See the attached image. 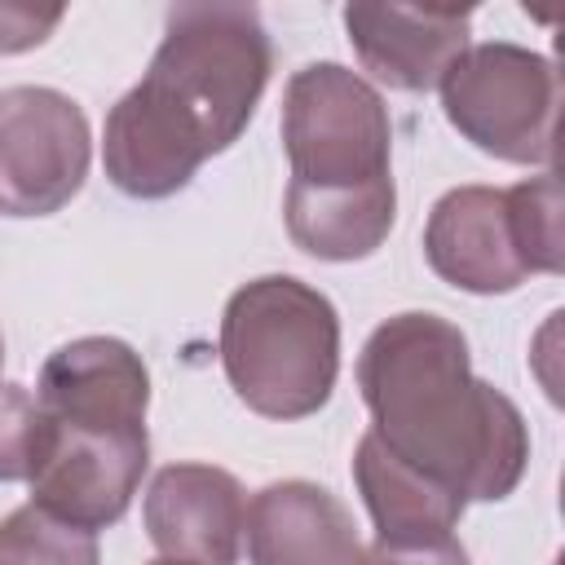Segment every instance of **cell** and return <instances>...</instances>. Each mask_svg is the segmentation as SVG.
<instances>
[{
  "label": "cell",
  "instance_id": "18",
  "mask_svg": "<svg viewBox=\"0 0 565 565\" xmlns=\"http://www.w3.org/2000/svg\"><path fill=\"white\" fill-rule=\"evenodd\" d=\"M358 565H472L468 547L450 534V539H433V543H380L362 552Z\"/></svg>",
  "mask_w": 565,
  "mask_h": 565
},
{
  "label": "cell",
  "instance_id": "15",
  "mask_svg": "<svg viewBox=\"0 0 565 565\" xmlns=\"http://www.w3.org/2000/svg\"><path fill=\"white\" fill-rule=\"evenodd\" d=\"M0 565H102V552L93 530L22 503L0 521Z\"/></svg>",
  "mask_w": 565,
  "mask_h": 565
},
{
  "label": "cell",
  "instance_id": "5",
  "mask_svg": "<svg viewBox=\"0 0 565 565\" xmlns=\"http://www.w3.org/2000/svg\"><path fill=\"white\" fill-rule=\"evenodd\" d=\"M282 150L300 190H362L393 181L388 106L358 71L309 62L282 93Z\"/></svg>",
  "mask_w": 565,
  "mask_h": 565
},
{
  "label": "cell",
  "instance_id": "3",
  "mask_svg": "<svg viewBox=\"0 0 565 565\" xmlns=\"http://www.w3.org/2000/svg\"><path fill=\"white\" fill-rule=\"evenodd\" d=\"M221 366L238 402L265 419H305L327 406L340 375L335 305L291 278L243 282L221 313Z\"/></svg>",
  "mask_w": 565,
  "mask_h": 565
},
{
  "label": "cell",
  "instance_id": "13",
  "mask_svg": "<svg viewBox=\"0 0 565 565\" xmlns=\"http://www.w3.org/2000/svg\"><path fill=\"white\" fill-rule=\"evenodd\" d=\"M353 481H358V494L375 521L380 543L450 539L455 525L463 521V508H468L463 494H455L450 486H441L428 472L397 459L371 428L362 433V441L353 450Z\"/></svg>",
  "mask_w": 565,
  "mask_h": 565
},
{
  "label": "cell",
  "instance_id": "1",
  "mask_svg": "<svg viewBox=\"0 0 565 565\" xmlns=\"http://www.w3.org/2000/svg\"><path fill=\"white\" fill-rule=\"evenodd\" d=\"M274 44L252 4H177L141 84L106 115L102 163L128 199H168L256 115Z\"/></svg>",
  "mask_w": 565,
  "mask_h": 565
},
{
  "label": "cell",
  "instance_id": "9",
  "mask_svg": "<svg viewBox=\"0 0 565 565\" xmlns=\"http://www.w3.org/2000/svg\"><path fill=\"white\" fill-rule=\"evenodd\" d=\"M146 534L168 561L238 565L247 499L234 472L216 463H168L146 490Z\"/></svg>",
  "mask_w": 565,
  "mask_h": 565
},
{
  "label": "cell",
  "instance_id": "4",
  "mask_svg": "<svg viewBox=\"0 0 565 565\" xmlns=\"http://www.w3.org/2000/svg\"><path fill=\"white\" fill-rule=\"evenodd\" d=\"M424 256L441 282L472 296L516 291L530 274H561L565 234L556 172L530 177L508 190H446L428 212Z\"/></svg>",
  "mask_w": 565,
  "mask_h": 565
},
{
  "label": "cell",
  "instance_id": "2",
  "mask_svg": "<svg viewBox=\"0 0 565 565\" xmlns=\"http://www.w3.org/2000/svg\"><path fill=\"white\" fill-rule=\"evenodd\" d=\"M371 433L463 499L499 503L530 463V433L508 393L472 375L468 340L437 313H393L358 358Z\"/></svg>",
  "mask_w": 565,
  "mask_h": 565
},
{
  "label": "cell",
  "instance_id": "16",
  "mask_svg": "<svg viewBox=\"0 0 565 565\" xmlns=\"http://www.w3.org/2000/svg\"><path fill=\"white\" fill-rule=\"evenodd\" d=\"M44 446V411L31 388L0 384V481H31Z\"/></svg>",
  "mask_w": 565,
  "mask_h": 565
},
{
  "label": "cell",
  "instance_id": "17",
  "mask_svg": "<svg viewBox=\"0 0 565 565\" xmlns=\"http://www.w3.org/2000/svg\"><path fill=\"white\" fill-rule=\"evenodd\" d=\"M62 22L57 4H18L0 0V53H26L44 44Z\"/></svg>",
  "mask_w": 565,
  "mask_h": 565
},
{
  "label": "cell",
  "instance_id": "11",
  "mask_svg": "<svg viewBox=\"0 0 565 565\" xmlns=\"http://www.w3.org/2000/svg\"><path fill=\"white\" fill-rule=\"evenodd\" d=\"M472 9L441 4H344L349 44L380 84L428 93L468 49Z\"/></svg>",
  "mask_w": 565,
  "mask_h": 565
},
{
  "label": "cell",
  "instance_id": "8",
  "mask_svg": "<svg viewBox=\"0 0 565 565\" xmlns=\"http://www.w3.org/2000/svg\"><path fill=\"white\" fill-rule=\"evenodd\" d=\"M146 463V428L57 424L44 415V446L31 472V503L97 534L128 512Z\"/></svg>",
  "mask_w": 565,
  "mask_h": 565
},
{
  "label": "cell",
  "instance_id": "20",
  "mask_svg": "<svg viewBox=\"0 0 565 565\" xmlns=\"http://www.w3.org/2000/svg\"><path fill=\"white\" fill-rule=\"evenodd\" d=\"M0 362H4V340H0Z\"/></svg>",
  "mask_w": 565,
  "mask_h": 565
},
{
  "label": "cell",
  "instance_id": "14",
  "mask_svg": "<svg viewBox=\"0 0 565 565\" xmlns=\"http://www.w3.org/2000/svg\"><path fill=\"white\" fill-rule=\"evenodd\" d=\"M287 234L300 252L318 260H362L380 252L397 221V190L362 185V190H300L287 185Z\"/></svg>",
  "mask_w": 565,
  "mask_h": 565
},
{
  "label": "cell",
  "instance_id": "7",
  "mask_svg": "<svg viewBox=\"0 0 565 565\" xmlns=\"http://www.w3.org/2000/svg\"><path fill=\"white\" fill-rule=\"evenodd\" d=\"M93 159V137L79 102L44 84L0 93V212L49 216L66 207Z\"/></svg>",
  "mask_w": 565,
  "mask_h": 565
},
{
  "label": "cell",
  "instance_id": "10",
  "mask_svg": "<svg viewBox=\"0 0 565 565\" xmlns=\"http://www.w3.org/2000/svg\"><path fill=\"white\" fill-rule=\"evenodd\" d=\"M35 402L57 424L146 428L150 375L132 344L115 335H79L44 358Z\"/></svg>",
  "mask_w": 565,
  "mask_h": 565
},
{
  "label": "cell",
  "instance_id": "6",
  "mask_svg": "<svg viewBox=\"0 0 565 565\" xmlns=\"http://www.w3.org/2000/svg\"><path fill=\"white\" fill-rule=\"evenodd\" d=\"M450 128L503 163H552L556 154V66L521 44H472L441 75Z\"/></svg>",
  "mask_w": 565,
  "mask_h": 565
},
{
  "label": "cell",
  "instance_id": "19",
  "mask_svg": "<svg viewBox=\"0 0 565 565\" xmlns=\"http://www.w3.org/2000/svg\"><path fill=\"white\" fill-rule=\"evenodd\" d=\"M150 565H190V561H168V556H163V561H150Z\"/></svg>",
  "mask_w": 565,
  "mask_h": 565
},
{
  "label": "cell",
  "instance_id": "12",
  "mask_svg": "<svg viewBox=\"0 0 565 565\" xmlns=\"http://www.w3.org/2000/svg\"><path fill=\"white\" fill-rule=\"evenodd\" d=\"M252 565H358L362 543L353 512L313 481H274L252 494L247 516Z\"/></svg>",
  "mask_w": 565,
  "mask_h": 565
}]
</instances>
